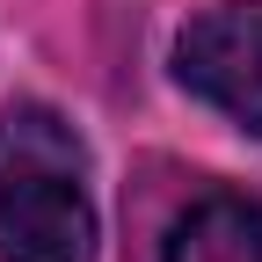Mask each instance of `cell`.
<instances>
[{"mask_svg":"<svg viewBox=\"0 0 262 262\" xmlns=\"http://www.w3.org/2000/svg\"><path fill=\"white\" fill-rule=\"evenodd\" d=\"M0 262H95L88 146L44 102H0Z\"/></svg>","mask_w":262,"mask_h":262,"instance_id":"6da1fadb","label":"cell"},{"mask_svg":"<svg viewBox=\"0 0 262 262\" xmlns=\"http://www.w3.org/2000/svg\"><path fill=\"white\" fill-rule=\"evenodd\" d=\"M175 80L262 139V0H219L175 37Z\"/></svg>","mask_w":262,"mask_h":262,"instance_id":"7a4b0ae2","label":"cell"},{"mask_svg":"<svg viewBox=\"0 0 262 262\" xmlns=\"http://www.w3.org/2000/svg\"><path fill=\"white\" fill-rule=\"evenodd\" d=\"M160 262H262V196H196L168 226Z\"/></svg>","mask_w":262,"mask_h":262,"instance_id":"3957f363","label":"cell"}]
</instances>
